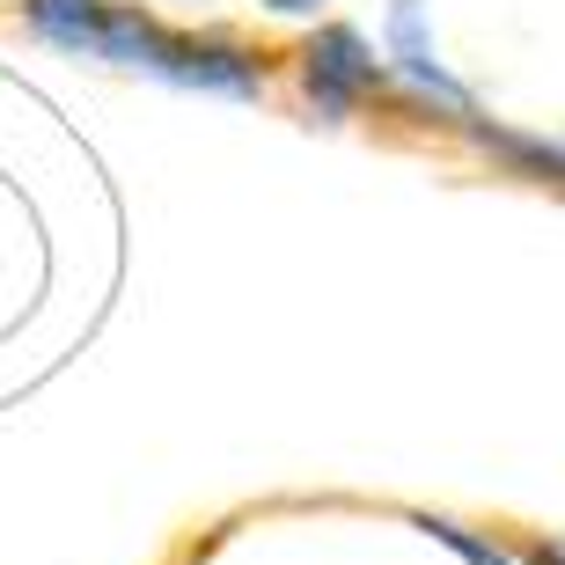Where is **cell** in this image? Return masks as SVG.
Instances as JSON below:
<instances>
[{
    "label": "cell",
    "mask_w": 565,
    "mask_h": 565,
    "mask_svg": "<svg viewBox=\"0 0 565 565\" xmlns=\"http://www.w3.org/2000/svg\"><path fill=\"white\" fill-rule=\"evenodd\" d=\"M154 82L184 96H228V104H265V60L228 30H162V52L147 66Z\"/></svg>",
    "instance_id": "1"
},
{
    "label": "cell",
    "mask_w": 565,
    "mask_h": 565,
    "mask_svg": "<svg viewBox=\"0 0 565 565\" xmlns=\"http://www.w3.org/2000/svg\"><path fill=\"white\" fill-rule=\"evenodd\" d=\"M294 60H301V96H309L316 126H345V118H353V110L382 88L375 44L360 38L353 22H323Z\"/></svg>",
    "instance_id": "2"
},
{
    "label": "cell",
    "mask_w": 565,
    "mask_h": 565,
    "mask_svg": "<svg viewBox=\"0 0 565 565\" xmlns=\"http://www.w3.org/2000/svg\"><path fill=\"white\" fill-rule=\"evenodd\" d=\"M382 74H397L412 96H419L426 110H440V118H470L478 110V96L440 66L434 52V15H426V0H390L382 8Z\"/></svg>",
    "instance_id": "3"
},
{
    "label": "cell",
    "mask_w": 565,
    "mask_h": 565,
    "mask_svg": "<svg viewBox=\"0 0 565 565\" xmlns=\"http://www.w3.org/2000/svg\"><path fill=\"white\" fill-rule=\"evenodd\" d=\"M462 132H470V147H484L507 177H522V184H558L565 191V140L529 132V126H500V118H484V110H470Z\"/></svg>",
    "instance_id": "4"
},
{
    "label": "cell",
    "mask_w": 565,
    "mask_h": 565,
    "mask_svg": "<svg viewBox=\"0 0 565 565\" xmlns=\"http://www.w3.org/2000/svg\"><path fill=\"white\" fill-rule=\"evenodd\" d=\"M169 22L140 0H104V30H96V66H126V74H147L154 52H162Z\"/></svg>",
    "instance_id": "5"
},
{
    "label": "cell",
    "mask_w": 565,
    "mask_h": 565,
    "mask_svg": "<svg viewBox=\"0 0 565 565\" xmlns=\"http://www.w3.org/2000/svg\"><path fill=\"white\" fill-rule=\"evenodd\" d=\"M22 30L66 60H96V30H104V0H22Z\"/></svg>",
    "instance_id": "6"
},
{
    "label": "cell",
    "mask_w": 565,
    "mask_h": 565,
    "mask_svg": "<svg viewBox=\"0 0 565 565\" xmlns=\"http://www.w3.org/2000/svg\"><path fill=\"white\" fill-rule=\"evenodd\" d=\"M412 529H419L426 544H440V551H456L462 565H522L514 558V544H500V536H484V529H470V522H456V514H412Z\"/></svg>",
    "instance_id": "7"
},
{
    "label": "cell",
    "mask_w": 565,
    "mask_h": 565,
    "mask_svg": "<svg viewBox=\"0 0 565 565\" xmlns=\"http://www.w3.org/2000/svg\"><path fill=\"white\" fill-rule=\"evenodd\" d=\"M514 558H522V565H565V536H529Z\"/></svg>",
    "instance_id": "8"
},
{
    "label": "cell",
    "mask_w": 565,
    "mask_h": 565,
    "mask_svg": "<svg viewBox=\"0 0 565 565\" xmlns=\"http://www.w3.org/2000/svg\"><path fill=\"white\" fill-rule=\"evenodd\" d=\"M323 0H265V15H287V22H301V15H316Z\"/></svg>",
    "instance_id": "9"
}]
</instances>
